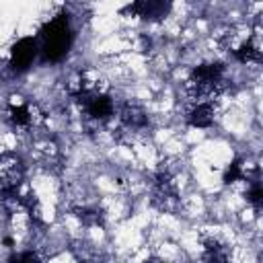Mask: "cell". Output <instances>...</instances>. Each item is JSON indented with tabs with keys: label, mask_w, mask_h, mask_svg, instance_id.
Here are the masks:
<instances>
[{
	"label": "cell",
	"mask_w": 263,
	"mask_h": 263,
	"mask_svg": "<svg viewBox=\"0 0 263 263\" xmlns=\"http://www.w3.org/2000/svg\"><path fill=\"white\" fill-rule=\"evenodd\" d=\"M249 201L251 203H255V205H261V199H263V191H261V185L259 183H253V187H251V191H249Z\"/></svg>",
	"instance_id": "cell-13"
},
{
	"label": "cell",
	"mask_w": 263,
	"mask_h": 263,
	"mask_svg": "<svg viewBox=\"0 0 263 263\" xmlns=\"http://www.w3.org/2000/svg\"><path fill=\"white\" fill-rule=\"evenodd\" d=\"M10 119H12V123H14V125H29V123H31L29 107H27V105L12 107V109H10Z\"/></svg>",
	"instance_id": "cell-8"
},
{
	"label": "cell",
	"mask_w": 263,
	"mask_h": 263,
	"mask_svg": "<svg viewBox=\"0 0 263 263\" xmlns=\"http://www.w3.org/2000/svg\"><path fill=\"white\" fill-rule=\"evenodd\" d=\"M242 177H245L242 164H240L238 160H234V162L228 166V171L224 173V183H234V181H238V179H242Z\"/></svg>",
	"instance_id": "cell-11"
},
{
	"label": "cell",
	"mask_w": 263,
	"mask_h": 263,
	"mask_svg": "<svg viewBox=\"0 0 263 263\" xmlns=\"http://www.w3.org/2000/svg\"><path fill=\"white\" fill-rule=\"evenodd\" d=\"M8 263H39V259L31 253V251H27V253H18V255H12L10 259H8Z\"/></svg>",
	"instance_id": "cell-12"
},
{
	"label": "cell",
	"mask_w": 263,
	"mask_h": 263,
	"mask_svg": "<svg viewBox=\"0 0 263 263\" xmlns=\"http://www.w3.org/2000/svg\"><path fill=\"white\" fill-rule=\"evenodd\" d=\"M168 8L171 6L164 4V2H136V4L127 6L129 12H138L144 18H160V16L166 14Z\"/></svg>",
	"instance_id": "cell-6"
},
{
	"label": "cell",
	"mask_w": 263,
	"mask_h": 263,
	"mask_svg": "<svg viewBox=\"0 0 263 263\" xmlns=\"http://www.w3.org/2000/svg\"><path fill=\"white\" fill-rule=\"evenodd\" d=\"M222 74L224 66L222 64H203L197 66L191 74V84L197 88L199 95H212L220 88L222 84Z\"/></svg>",
	"instance_id": "cell-2"
},
{
	"label": "cell",
	"mask_w": 263,
	"mask_h": 263,
	"mask_svg": "<svg viewBox=\"0 0 263 263\" xmlns=\"http://www.w3.org/2000/svg\"><path fill=\"white\" fill-rule=\"evenodd\" d=\"M144 263H162V261H160V259H156V257H152V259H146Z\"/></svg>",
	"instance_id": "cell-14"
},
{
	"label": "cell",
	"mask_w": 263,
	"mask_h": 263,
	"mask_svg": "<svg viewBox=\"0 0 263 263\" xmlns=\"http://www.w3.org/2000/svg\"><path fill=\"white\" fill-rule=\"evenodd\" d=\"M80 99H82V107H84L86 115L92 117V119H107L113 113V103L103 92L84 88L82 95H80Z\"/></svg>",
	"instance_id": "cell-3"
},
{
	"label": "cell",
	"mask_w": 263,
	"mask_h": 263,
	"mask_svg": "<svg viewBox=\"0 0 263 263\" xmlns=\"http://www.w3.org/2000/svg\"><path fill=\"white\" fill-rule=\"evenodd\" d=\"M121 119H123L125 125L136 127V129L146 125V113H144V109H142L140 105H134V103L123 105V109H121Z\"/></svg>",
	"instance_id": "cell-7"
},
{
	"label": "cell",
	"mask_w": 263,
	"mask_h": 263,
	"mask_svg": "<svg viewBox=\"0 0 263 263\" xmlns=\"http://www.w3.org/2000/svg\"><path fill=\"white\" fill-rule=\"evenodd\" d=\"M70 43H72V31H70V21L66 14H58L41 29L43 60L60 62L68 53Z\"/></svg>",
	"instance_id": "cell-1"
},
{
	"label": "cell",
	"mask_w": 263,
	"mask_h": 263,
	"mask_svg": "<svg viewBox=\"0 0 263 263\" xmlns=\"http://www.w3.org/2000/svg\"><path fill=\"white\" fill-rule=\"evenodd\" d=\"M35 53H37V43H35V39L23 37V39H18V41L14 43V47H12V51H10V66H12L14 70H25V68H29V64L33 62Z\"/></svg>",
	"instance_id": "cell-4"
},
{
	"label": "cell",
	"mask_w": 263,
	"mask_h": 263,
	"mask_svg": "<svg viewBox=\"0 0 263 263\" xmlns=\"http://www.w3.org/2000/svg\"><path fill=\"white\" fill-rule=\"evenodd\" d=\"M205 263H228V257L224 255V251H222V249H220L216 242H210Z\"/></svg>",
	"instance_id": "cell-10"
},
{
	"label": "cell",
	"mask_w": 263,
	"mask_h": 263,
	"mask_svg": "<svg viewBox=\"0 0 263 263\" xmlns=\"http://www.w3.org/2000/svg\"><path fill=\"white\" fill-rule=\"evenodd\" d=\"M187 121H189L193 127H208V125L214 121V109H212V105H210L208 101L197 103V105L189 111Z\"/></svg>",
	"instance_id": "cell-5"
},
{
	"label": "cell",
	"mask_w": 263,
	"mask_h": 263,
	"mask_svg": "<svg viewBox=\"0 0 263 263\" xmlns=\"http://www.w3.org/2000/svg\"><path fill=\"white\" fill-rule=\"evenodd\" d=\"M76 216H78L86 226H95V224L101 222V212H97V210H92V208H80V210H76Z\"/></svg>",
	"instance_id": "cell-9"
}]
</instances>
